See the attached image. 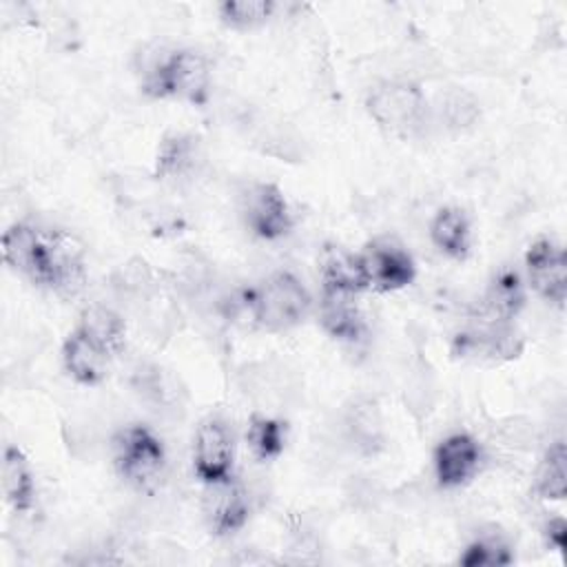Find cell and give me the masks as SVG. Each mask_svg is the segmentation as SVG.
Returning <instances> with one entry per match:
<instances>
[{"instance_id": "cell-1", "label": "cell", "mask_w": 567, "mask_h": 567, "mask_svg": "<svg viewBox=\"0 0 567 567\" xmlns=\"http://www.w3.org/2000/svg\"><path fill=\"white\" fill-rule=\"evenodd\" d=\"M4 264L62 299L78 297L86 286V252L71 233L16 221L2 233Z\"/></svg>"}, {"instance_id": "cell-2", "label": "cell", "mask_w": 567, "mask_h": 567, "mask_svg": "<svg viewBox=\"0 0 567 567\" xmlns=\"http://www.w3.org/2000/svg\"><path fill=\"white\" fill-rule=\"evenodd\" d=\"M363 104L372 122L399 140H416L432 124L430 102L412 80H379L368 89Z\"/></svg>"}, {"instance_id": "cell-3", "label": "cell", "mask_w": 567, "mask_h": 567, "mask_svg": "<svg viewBox=\"0 0 567 567\" xmlns=\"http://www.w3.org/2000/svg\"><path fill=\"white\" fill-rule=\"evenodd\" d=\"M210 62L197 49H173L146 66L142 91L153 100H179L193 106L206 104L210 95Z\"/></svg>"}, {"instance_id": "cell-4", "label": "cell", "mask_w": 567, "mask_h": 567, "mask_svg": "<svg viewBox=\"0 0 567 567\" xmlns=\"http://www.w3.org/2000/svg\"><path fill=\"white\" fill-rule=\"evenodd\" d=\"M241 306L257 328L286 332L306 321L312 310V295L295 272L275 270L244 295Z\"/></svg>"}, {"instance_id": "cell-5", "label": "cell", "mask_w": 567, "mask_h": 567, "mask_svg": "<svg viewBox=\"0 0 567 567\" xmlns=\"http://www.w3.org/2000/svg\"><path fill=\"white\" fill-rule=\"evenodd\" d=\"M113 465L133 489L153 494L166 476L168 454L164 441L151 427L131 423L113 436Z\"/></svg>"}, {"instance_id": "cell-6", "label": "cell", "mask_w": 567, "mask_h": 567, "mask_svg": "<svg viewBox=\"0 0 567 567\" xmlns=\"http://www.w3.org/2000/svg\"><path fill=\"white\" fill-rule=\"evenodd\" d=\"M239 215L250 235L264 241L286 237L295 226V215L286 193L272 182H250L239 193Z\"/></svg>"}, {"instance_id": "cell-7", "label": "cell", "mask_w": 567, "mask_h": 567, "mask_svg": "<svg viewBox=\"0 0 567 567\" xmlns=\"http://www.w3.org/2000/svg\"><path fill=\"white\" fill-rule=\"evenodd\" d=\"M525 350V337L514 321L483 319L478 326L456 332L452 354L474 363L514 361Z\"/></svg>"}, {"instance_id": "cell-8", "label": "cell", "mask_w": 567, "mask_h": 567, "mask_svg": "<svg viewBox=\"0 0 567 567\" xmlns=\"http://www.w3.org/2000/svg\"><path fill=\"white\" fill-rule=\"evenodd\" d=\"M193 472L204 485L235 478V439L221 416H206L193 439Z\"/></svg>"}, {"instance_id": "cell-9", "label": "cell", "mask_w": 567, "mask_h": 567, "mask_svg": "<svg viewBox=\"0 0 567 567\" xmlns=\"http://www.w3.org/2000/svg\"><path fill=\"white\" fill-rule=\"evenodd\" d=\"M529 288L547 303L563 308L567 299V255L560 241L549 235L536 237L525 250Z\"/></svg>"}, {"instance_id": "cell-10", "label": "cell", "mask_w": 567, "mask_h": 567, "mask_svg": "<svg viewBox=\"0 0 567 567\" xmlns=\"http://www.w3.org/2000/svg\"><path fill=\"white\" fill-rule=\"evenodd\" d=\"M368 290L396 292L408 288L416 277L412 255L392 239H374L359 252Z\"/></svg>"}, {"instance_id": "cell-11", "label": "cell", "mask_w": 567, "mask_h": 567, "mask_svg": "<svg viewBox=\"0 0 567 567\" xmlns=\"http://www.w3.org/2000/svg\"><path fill=\"white\" fill-rule=\"evenodd\" d=\"M485 463L481 443L467 432H452L432 452V467L439 487L458 489L478 476Z\"/></svg>"}, {"instance_id": "cell-12", "label": "cell", "mask_w": 567, "mask_h": 567, "mask_svg": "<svg viewBox=\"0 0 567 567\" xmlns=\"http://www.w3.org/2000/svg\"><path fill=\"white\" fill-rule=\"evenodd\" d=\"M206 487L208 496L204 503V512L210 532L215 536H230L244 529L250 518V501L246 489L235 478Z\"/></svg>"}, {"instance_id": "cell-13", "label": "cell", "mask_w": 567, "mask_h": 567, "mask_svg": "<svg viewBox=\"0 0 567 567\" xmlns=\"http://www.w3.org/2000/svg\"><path fill=\"white\" fill-rule=\"evenodd\" d=\"M62 368L80 385H97L104 381L111 352L89 339L82 330L73 328L62 343Z\"/></svg>"}, {"instance_id": "cell-14", "label": "cell", "mask_w": 567, "mask_h": 567, "mask_svg": "<svg viewBox=\"0 0 567 567\" xmlns=\"http://www.w3.org/2000/svg\"><path fill=\"white\" fill-rule=\"evenodd\" d=\"M202 162L199 140L190 133H168L162 137L155 153V177L168 184L193 179Z\"/></svg>"}, {"instance_id": "cell-15", "label": "cell", "mask_w": 567, "mask_h": 567, "mask_svg": "<svg viewBox=\"0 0 567 567\" xmlns=\"http://www.w3.org/2000/svg\"><path fill=\"white\" fill-rule=\"evenodd\" d=\"M357 297L359 295L321 290L319 326L330 339L343 341V343H354L363 337L365 319H363Z\"/></svg>"}, {"instance_id": "cell-16", "label": "cell", "mask_w": 567, "mask_h": 567, "mask_svg": "<svg viewBox=\"0 0 567 567\" xmlns=\"http://www.w3.org/2000/svg\"><path fill=\"white\" fill-rule=\"evenodd\" d=\"M0 483H2L4 503L16 514H27V512L33 509V505H35V476H33L29 458L13 443H7L4 450H2Z\"/></svg>"}, {"instance_id": "cell-17", "label": "cell", "mask_w": 567, "mask_h": 567, "mask_svg": "<svg viewBox=\"0 0 567 567\" xmlns=\"http://www.w3.org/2000/svg\"><path fill=\"white\" fill-rule=\"evenodd\" d=\"M343 430L359 454L374 456L383 450V416L374 399H354L346 410Z\"/></svg>"}, {"instance_id": "cell-18", "label": "cell", "mask_w": 567, "mask_h": 567, "mask_svg": "<svg viewBox=\"0 0 567 567\" xmlns=\"http://www.w3.org/2000/svg\"><path fill=\"white\" fill-rule=\"evenodd\" d=\"M525 301L527 295L520 275L512 268H505L489 279L481 299V315L483 319L492 321H514L525 308Z\"/></svg>"}, {"instance_id": "cell-19", "label": "cell", "mask_w": 567, "mask_h": 567, "mask_svg": "<svg viewBox=\"0 0 567 567\" xmlns=\"http://www.w3.org/2000/svg\"><path fill=\"white\" fill-rule=\"evenodd\" d=\"M430 241L450 259H465L472 250V226L467 215L456 206H443L430 221Z\"/></svg>"}, {"instance_id": "cell-20", "label": "cell", "mask_w": 567, "mask_h": 567, "mask_svg": "<svg viewBox=\"0 0 567 567\" xmlns=\"http://www.w3.org/2000/svg\"><path fill=\"white\" fill-rule=\"evenodd\" d=\"M75 328L111 354H117L126 343V323L122 315L104 303H89L80 312Z\"/></svg>"}, {"instance_id": "cell-21", "label": "cell", "mask_w": 567, "mask_h": 567, "mask_svg": "<svg viewBox=\"0 0 567 567\" xmlns=\"http://www.w3.org/2000/svg\"><path fill=\"white\" fill-rule=\"evenodd\" d=\"M432 109V120L436 117L441 126L447 131H465L481 117V104L463 86H447L439 93L436 104Z\"/></svg>"}, {"instance_id": "cell-22", "label": "cell", "mask_w": 567, "mask_h": 567, "mask_svg": "<svg viewBox=\"0 0 567 567\" xmlns=\"http://www.w3.org/2000/svg\"><path fill=\"white\" fill-rule=\"evenodd\" d=\"M321 290L361 295L368 290L359 252H330L321 264Z\"/></svg>"}, {"instance_id": "cell-23", "label": "cell", "mask_w": 567, "mask_h": 567, "mask_svg": "<svg viewBox=\"0 0 567 567\" xmlns=\"http://www.w3.org/2000/svg\"><path fill=\"white\" fill-rule=\"evenodd\" d=\"M534 494L543 501H563L567 494V450L563 441H554L534 474Z\"/></svg>"}, {"instance_id": "cell-24", "label": "cell", "mask_w": 567, "mask_h": 567, "mask_svg": "<svg viewBox=\"0 0 567 567\" xmlns=\"http://www.w3.org/2000/svg\"><path fill=\"white\" fill-rule=\"evenodd\" d=\"M288 439V427L281 419L268 414H250L246 423V445L259 461H272L281 456Z\"/></svg>"}, {"instance_id": "cell-25", "label": "cell", "mask_w": 567, "mask_h": 567, "mask_svg": "<svg viewBox=\"0 0 567 567\" xmlns=\"http://www.w3.org/2000/svg\"><path fill=\"white\" fill-rule=\"evenodd\" d=\"M277 11L272 0H224L217 4V18L233 31H252L264 27Z\"/></svg>"}, {"instance_id": "cell-26", "label": "cell", "mask_w": 567, "mask_h": 567, "mask_svg": "<svg viewBox=\"0 0 567 567\" xmlns=\"http://www.w3.org/2000/svg\"><path fill=\"white\" fill-rule=\"evenodd\" d=\"M514 560L512 547L501 532H485L470 540L458 556V565L463 567H498L509 565Z\"/></svg>"}, {"instance_id": "cell-27", "label": "cell", "mask_w": 567, "mask_h": 567, "mask_svg": "<svg viewBox=\"0 0 567 567\" xmlns=\"http://www.w3.org/2000/svg\"><path fill=\"white\" fill-rule=\"evenodd\" d=\"M545 545L554 551H563L567 545V523L563 516H554L543 525Z\"/></svg>"}]
</instances>
